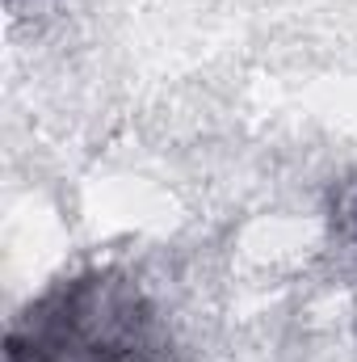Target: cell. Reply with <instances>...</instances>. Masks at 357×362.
Masks as SVG:
<instances>
[{
    "mask_svg": "<svg viewBox=\"0 0 357 362\" xmlns=\"http://www.w3.org/2000/svg\"><path fill=\"white\" fill-rule=\"evenodd\" d=\"M173 341L122 270H80L30 299L4 333V362H169Z\"/></svg>",
    "mask_w": 357,
    "mask_h": 362,
    "instance_id": "cell-1",
    "label": "cell"
},
{
    "mask_svg": "<svg viewBox=\"0 0 357 362\" xmlns=\"http://www.w3.org/2000/svg\"><path fill=\"white\" fill-rule=\"evenodd\" d=\"M332 219H337V228L357 245V173L349 181H341V189L332 194Z\"/></svg>",
    "mask_w": 357,
    "mask_h": 362,
    "instance_id": "cell-2",
    "label": "cell"
}]
</instances>
